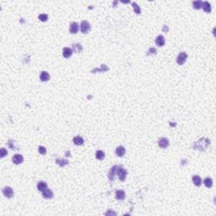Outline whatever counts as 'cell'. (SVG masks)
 <instances>
[{"instance_id":"obj_1","label":"cell","mask_w":216,"mask_h":216,"mask_svg":"<svg viewBox=\"0 0 216 216\" xmlns=\"http://www.w3.org/2000/svg\"><path fill=\"white\" fill-rule=\"evenodd\" d=\"M117 174L118 176V178H119L122 182L125 181V179L127 177V171L125 169L123 168V167H118L117 171Z\"/></svg>"},{"instance_id":"obj_2","label":"cell","mask_w":216,"mask_h":216,"mask_svg":"<svg viewBox=\"0 0 216 216\" xmlns=\"http://www.w3.org/2000/svg\"><path fill=\"white\" fill-rule=\"evenodd\" d=\"M80 30L81 32H83L84 34H86L90 30V25L88 21L84 20L83 22H81L80 24Z\"/></svg>"},{"instance_id":"obj_3","label":"cell","mask_w":216,"mask_h":216,"mask_svg":"<svg viewBox=\"0 0 216 216\" xmlns=\"http://www.w3.org/2000/svg\"><path fill=\"white\" fill-rule=\"evenodd\" d=\"M187 58V54L186 53H180L177 58H176V62H177L179 65H182L186 62Z\"/></svg>"},{"instance_id":"obj_4","label":"cell","mask_w":216,"mask_h":216,"mask_svg":"<svg viewBox=\"0 0 216 216\" xmlns=\"http://www.w3.org/2000/svg\"><path fill=\"white\" fill-rule=\"evenodd\" d=\"M3 194L8 198H10L14 196V191L10 187H5L4 189H3Z\"/></svg>"},{"instance_id":"obj_5","label":"cell","mask_w":216,"mask_h":216,"mask_svg":"<svg viewBox=\"0 0 216 216\" xmlns=\"http://www.w3.org/2000/svg\"><path fill=\"white\" fill-rule=\"evenodd\" d=\"M158 144L161 149H166L169 146V140L166 138H161L158 142Z\"/></svg>"},{"instance_id":"obj_6","label":"cell","mask_w":216,"mask_h":216,"mask_svg":"<svg viewBox=\"0 0 216 216\" xmlns=\"http://www.w3.org/2000/svg\"><path fill=\"white\" fill-rule=\"evenodd\" d=\"M12 160H13V162L14 164H16V165H19V164H21L24 161V158H23L22 155H21V154H14V155L13 156V158H12Z\"/></svg>"},{"instance_id":"obj_7","label":"cell","mask_w":216,"mask_h":216,"mask_svg":"<svg viewBox=\"0 0 216 216\" xmlns=\"http://www.w3.org/2000/svg\"><path fill=\"white\" fill-rule=\"evenodd\" d=\"M42 196H43L44 198H47V199H50V198H53V191L51 189H48L47 188L45 191L42 192Z\"/></svg>"},{"instance_id":"obj_8","label":"cell","mask_w":216,"mask_h":216,"mask_svg":"<svg viewBox=\"0 0 216 216\" xmlns=\"http://www.w3.org/2000/svg\"><path fill=\"white\" fill-rule=\"evenodd\" d=\"M79 29H80L79 25L76 22H74L71 24L70 28H69V31H70V33H72V34H76V33L79 31Z\"/></svg>"},{"instance_id":"obj_9","label":"cell","mask_w":216,"mask_h":216,"mask_svg":"<svg viewBox=\"0 0 216 216\" xmlns=\"http://www.w3.org/2000/svg\"><path fill=\"white\" fill-rule=\"evenodd\" d=\"M126 153V150L125 148L123 147V146H119V147L117 148V150H116V154H117V156L119 157H123L124 154Z\"/></svg>"},{"instance_id":"obj_10","label":"cell","mask_w":216,"mask_h":216,"mask_svg":"<svg viewBox=\"0 0 216 216\" xmlns=\"http://www.w3.org/2000/svg\"><path fill=\"white\" fill-rule=\"evenodd\" d=\"M73 54V51L70 48L68 47H64L63 50V56L65 57V58H68V57H70Z\"/></svg>"},{"instance_id":"obj_11","label":"cell","mask_w":216,"mask_h":216,"mask_svg":"<svg viewBox=\"0 0 216 216\" xmlns=\"http://www.w3.org/2000/svg\"><path fill=\"white\" fill-rule=\"evenodd\" d=\"M155 43L158 47H163L165 45V38L163 36H157V38L155 39Z\"/></svg>"},{"instance_id":"obj_12","label":"cell","mask_w":216,"mask_h":216,"mask_svg":"<svg viewBox=\"0 0 216 216\" xmlns=\"http://www.w3.org/2000/svg\"><path fill=\"white\" fill-rule=\"evenodd\" d=\"M49 79H50V75H49V74H48L47 72L42 71V72L41 73V74H40V80H41L42 82H46V81L49 80Z\"/></svg>"},{"instance_id":"obj_13","label":"cell","mask_w":216,"mask_h":216,"mask_svg":"<svg viewBox=\"0 0 216 216\" xmlns=\"http://www.w3.org/2000/svg\"><path fill=\"white\" fill-rule=\"evenodd\" d=\"M125 197H126V194L125 193H124L123 191H122V190H118L116 192V198L118 199V200H123L124 198H125Z\"/></svg>"},{"instance_id":"obj_14","label":"cell","mask_w":216,"mask_h":216,"mask_svg":"<svg viewBox=\"0 0 216 216\" xmlns=\"http://www.w3.org/2000/svg\"><path fill=\"white\" fill-rule=\"evenodd\" d=\"M47 188V184L45 182L41 181V182H39L38 184H37V189L41 192H43Z\"/></svg>"},{"instance_id":"obj_15","label":"cell","mask_w":216,"mask_h":216,"mask_svg":"<svg viewBox=\"0 0 216 216\" xmlns=\"http://www.w3.org/2000/svg\"><path fill=\"white\" fill-rule=\"evenodd\" d=\"M117 168H118V166H113V167H112V168L111 169L110 172L108 173V177L110 178L111 181H112V180H113V179H114V176H115V174H116V173H117Z\"/></svg>"},{"instance_id":"obj_16","label":"cell","mask_w":216,"mask_h":216,"mask_svg":"<svg viewBox=\"0 0 216 216\" xmlns=\"http://www.w3.org/2000/svg\"><path fill=\"white\" fill-rule=\"evenodd\" d=\"M193 182L195 186L199 187V186H201V184H202V180H201V178H200V176H193Z\"/></svg>"},{"instance_id":"obj_17","label":"cell","mask_w":216,"mask_h":216,"mask_svg":"<svg viewBox=\"0 0 216 216\" xmlns=\"http://www.w3.org/2000/svg\"><path fill=\"white\" fill-rule=\"evenodd\" d=\"M202 8H203V10L206 12V13H209V12H211L210 4H209L208 2H203L202 4Z\"/></svg>"},{"instance_id":"obj_18","label":"cell","mask_w":216,"mask_h":216,"mask_svg":"<svg viewBox=\"0 0 216 216\" xmlns=\"http://www.w3.org/2000/svg\"><path fill=\"white\" fill-rule=\"evenodd\" d=\"M73 141H74V143L76 145H82L84 144L83 138H81V137H80V136H77V137H75V138H74Z\"/></svg>"},{"instance_id":"obj_19","label":"cell","mask_w":216,"mask_h":216,"mask_svg":"<svg viewBox=\"0 0 216 216\" xmlns=\"http://www.w3.org/2000/svg\"><path fill=\"white\" fill-rule=\"evenodd\" d=\"M56 162L58 166H60L61 167H63L65 166L66 165H68V160H64V159H57L56 160Z\"/></svg>"},{"instance_id":"obj_20","label":"cell","mask_w":216,"mask_h":216,"mask_svg":"<svg viewBox=\"0 0 216 216\" xmlns=\"http://www.w3.org/2000/svg\"><path fill=\"white\" fill-rule=\"evenodd\" d=\"M96 159L97 160H102L103 159L105 158V153L103 151L101 150H98V151H96Z\"/></svg>"},{"instance_id":"obj_21","label":"cell","mask_w":216,"mask_h":216,"mask_svg":"<svg viewBox=\"0 0 216 216\" xmlns=\"http://www.w3.org/2000/svg\"><path fill=\"white\" fill-rule=\"evenodd\" d=\"M203 183H204V185L206 186V187H212V185H213V181H212V179L211 178H209V177H207L204 179V181H203Z\"/></svg>"},{"instance_id":"obj_22","label":"cell","mask_w":216,"mask_h":216,"mask_svg":"<svg viewBox=\"0 0 216 216\" xmlns=\"http://www.w3.org/2000/svg\"><path fill=\"white\" fill-rule=\"evenodd\" d=\"M202 4H203L202 1H195V2H193V8H195V10H199V8H202Z\"/></svg>"},{"instance_id":"obj_23","label":"cell","mask_w":216,"mask_h":216,"mask_svg":"<svg viewBox=\"0 0 216 216\" xmlns=\"http://www.w3.org/2000/svg\"><path fill=\"white\" fill-rule=\"evenodd\" d=\"M132 5H133V10H134L135 14H140L141 11H140V8H139V6L137 4H135V3H133Z\"/></svg>"},{"instance_id":"obj_24","label":"cell","mask_w":216,"mask_h":216,"mask_svg":"<svg viewBox=\"0 0 216 216\" xmlns=\"http://www.w3.org/2000/svg\"><path fill=\"white\" fill-rule=\"evenodd\" d=\"M39 18V20H41V21H43V22H45V21H47L48 20V16H47V14H40L38 16Z\"/></svg>"},{"instance_id":"obj_25","label":"cell","mask_w":216,"mask_h":216,"mask_svg":"<svg viewBox=\"0 0 216 216\" xmlns=\"http://www.w3.org/2000/svg\"><path fill=\"white\" fill-rule=\"evenodd\" d=\"M73 47H75V50L74 53H80V51H82V46H80V44H75V45H73Z\"/></svg>"},{"instance_id":"obj_26","label":"cell","mask_w":216,"mask_h":216,"mask_svg":"<svg viewBox=\"0 0 216 216\" xmlns=\"http://www.w3.org/2000/svg\"><path fill=\"white\" fill-rule=\"evenodd\" d=\"M38 151L41 154H46V153H47V150H46V148L43 147V146H40L38 148Z\"/></svg>"},{"instance_id":"obj_27","label":"cell","mask_w":216,"mask_h":216,"mask_svg":"<svg viewBox=\"0 0 216 216\" xmlns=\"http://www.w3.org/2000/svg\"><path fill=\"white\" fill-rule=\"evenodd\" d=\"M7 154H8L7 150H6L4 148H2V149H1V150H0V155H1V157H2V158H4L5 155H7Z\"/></svg>"},{"instance_id":"obj_28","label":"cell","mask_w":216,"mask_h":216,"mask_svg":"<svg viewBox=\"0 0 216 216\" xmlns=\"http://www.w3.org/2000/svg\"><path fill=\"white\" fill-rule=\"evenodd\" d=\"M110 214H112V215H115L116 214V213H114V212H111V211H109V212H107L106 214V215H110Z\"/></svg>"}]
</instances>
